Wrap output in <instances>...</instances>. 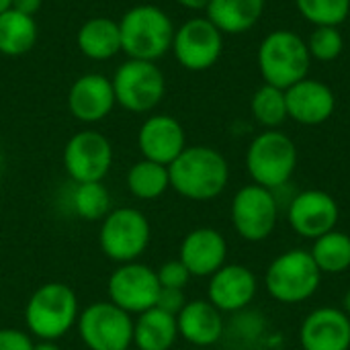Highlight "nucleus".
Instances as JSON below:
<instances>
[{"label": "nucleus", "mask_w": 350, "mask_h": 350, "mask_svg": "<svg viewBox=\"0 0 350 350\" xmlns=\"http://www.w3.org/2000/svg\"><path fill=\"white\" fill-rule=\"evenodd\" d=\"M78 47L90 59H109L121 51L119 23L107 16L86 21L78 31Z\"/></svg>", "instance_id": "obj_24"}, {"label": "nucleus", "mask_w": 350, "mask_h": 350, "mask_svg": "<svg viewBox=\"0 0 350 350\" xmlns=\"http://www.w3.org/2000/svg\"><path fill=\"white\" fill-rule=\"evenodd\" d=\"M178 260L191 277H211L228 260V242L213 228H197L183 238Z\"/></svg>", "instance_id": "obj_17"}, {"label": "nucleus", "mask_w": 350, "mask_h": 350, "mask_svg": "<svg viewBox=\"0 0 350 350\" xmlns=\"http://www.w3.org/2000/svg\"><path fill=\"white\" fill-rule=\"evenodd\" d=\"M287 115L301 125H320L328 121L336 109V96L320 80L304 78L285 90Z\"/></svg>", "instance_id": "obj_20"}, {"label": "nucleus", "mask_w": 350, "mask_h": 350, "mask_svg": "<svg viewBox=\"0 0 350 350\" xmlns=\"http://www.w3.org/2000/svg\"><path fill=\"white\" fill-rule=\"evenodd\" d=\"M111 82L115 88V100L131 113L152 111L166 92L162 70L154 62L144 59H129L119 66Z\"/></svg>", "instance_id": "obj_9"}, {"label": "nucleus", "mask_w": 350, "mask_h": 350, "mask_svg": "<svg viewBox=\"0 0 350 350\" xmlns=\"http://www.w3.org/2000/svg\"><path fill=\"white\" fill-rule=\"evenodd\" d=\"M115 88L113 82L103 74H84L80 76L68 94L70 113L84 123H96L105 119L115 107Z\"/></svg>", "instance_id": "obj_19"}, {"label": "nucleus", "mask_w": 350, "mask_h": 350, "mask_svg": "<svg viewBox=\"0 0 350 350\" xmlns=\"http://www.w3.org/2000/svg\"><path fill=\"white\" fill-rule=\"evenodd\" d=\"M316 267L322 275H340L350 269V236L332 230L318 240L310 250Z\"/></svg>", "instance_id": "obj_26"}, {"label": "nucleus", "mask_w": 350, "mask_h": 350, "mask_svg": "<svg viewBox=\"0 0 350 350\" xmlns=\"http://www.w3.org/2000/svg\"><path fill=\"white\" fill-rule=\"evenodd\" d=\"M80 308L74 289L66 283H45L37 287L25 306V324L39 342L64 338L78 322Z\"/></svg>", "instance_id": "obj_2"}, {"label": "nucleus", "mask_w": 350, "mask_h": 350, "mask_svg": "<svg viewBox=\"0 0 350 350\" xmlns=\"http://www.w3.org/2000/svg\"><path fill=\"white\" fill-rule=\"evenodd\" d=\"M33 338L29 332L16 328H0V350H33Z\"/></svg>", "instance_id": "obj_33"}, {"label": "nucleus", "mask_w": 350, "mask_h": 350, "mask_svg": "<svg viewBox=\"0 0 350 350\" xmlns=\"http://www.w3.org/2000/svg\"><path fill=\"white\" fill-rule=\"evenodd\" d=\"M265 10V0H209L207 18L221 33H244L252 29Z\"/></svg>", "instance_id": "obj_23"}, {"label": "nucleus", "mask_w": 350, "mask_h": 350, "mask_svg": "<svg viewBox=\"0 0 350 350\" xmlns=\"http://www.w3.org/2000/svg\"><path fill=\"white\" fill-rule=\"evenodd\" d=\"M185 304H187V299L180 289H160L156 308L170 316H178V312L185 308Z\"/></svg>", "instance_id": "obj_34"}, {"label": "nucleus", "mask_w": 350, "mask_h": 350, "mask_svg": "<svg viewBox=\"0 0 350 350\" xmlns=\"http://www.w3.org/2000/svg\"><path fill=\"white\" fill-rule=\"evenodd\" d=\"M72 209L84 221H103L111 211V195L103 183H80L72 195Z\"/></svg>", "instance_id": "obj_28"}, {"label": "nucleus", "mask_w": 350, "mask_h": 350, "mask_svg": "<svg viewBox=\"0 0 350 350\" xmlns=\"http://www.w3.org/2000/svg\"><path fill=\"white\" fill-rule=\"evenodd\" d=\"M170 189L189 201L219 197L230 180L228 160L209 146H191L168 166Z\"/></svg>", "instance_id": "obj_1"}, {"label": "nucleus", "mask_w": 350, "mask_h": 350, "mask_svg": "<svg viewBox=\"0 0 350 350\" xmlns=\"http://www.w3.org/2000/svg\"><path fill=\"white\" fill-rule=\"evenodd\" d=\"M12 8L23 12V14L33 16L41 8V0H12Z\"/></svg>", "instance_id": "obj_35"}, {"label": "nucleus", "mask_w": 350, "mask_h": 350, "mask_svg": "<svg viewBox=\"0 0 350 350\" xmlns=\"http://www.w3.org/2000/svg\"><path fill=\"white\" fill-rule=\"evenodd\" d=\"M37 23L33 16L8 8L0 14V53L23 55L35 47Z\"/></svg>", "instance_id": "obj_25"}, {"label": "nucleus", "mask_w": 350, "mask_h": 350, "mask_svg": "<svg viewBox=\"0 0 350 350\" xmlns=\"http://www.w3.org/2000/svg\"><path fill=\"white\" fill-rule=\"evenodd\" d=\"M178 336L193 347H213L224 336L221 312L209 299L187 301L176 316Z\"/></svg>", "instance_id": "obj_21"}, {"label": "nucleus", "mask_w": 350, "mask_h": 350, "mask_svg": "<svg viewBox=\"0 0 350 350\" xmlns=\"http://www.w3.org/2000/svg\"><path fill=\"white\" fill-rule=\"evenodd\" d=\"M113 164L111 142L92 129L78 131L70 137L64 150V166L70 178L80 183H103Z\"/></svg>", "instance_id": "obj_12"}, {"label": "nucleus", "mask_w": 350, "mask_h": 350, "mask_svg": "<svg viewBox=\"0 0 350 350\" xmlns=\"http://www.w3.org/2000/svg\"><path fill=\"white\" fill-rule=\"evenodd\" d=\"M232 226L246 242H265L277 228L279 203L273 191L260 185L242 187L232 199Z\"/></svg>", "instance_id": "obj_10"}, {"label": "nucleus", "mask_w": 350, "mask_h": 350, "mask_svg": "<svg viewBox=\"0 0 350 350\" xmlns=\"http://www.w3.org/2000/svg\"><path fill=\"white\" fill-rule=\"evenodd\" d=\"M345 39L338 31V27H316L308 41L310 55L320 62H332L342 53Z\"/></svg>", "instance_id": "obj_31"}, {"label": "nucleus", "mask_w": 350, "mask_h": 350, "mask_svg": "<svg viewBox=\"0 0 350 350\" xmlns=\"http://www.w3.org/2000/svg\"><path fill=\"white\" fill-rule=\"evenodd\" d=\"M127 350H139V349H135V347H131V349H127Z\"/></svg>", "instance_id": "obj_40"}, {"label": "nucleus", "mask_w": 350, "mask_h": 350, "mask_svg": "<svg viewBox=\"0 0 350 350\" xmlns=\"http://www.w3.org/2000/svg\"><path fill=\"white\" fill-rule=\"evenodd\" d=\"M297 166V148L289 135L269 129L256 135L246 152V168L254 185L269 191L281 189L289 183Z\"/></svg>", "instance_id": "obj_5"}, {"label": "nucleus", "mask_w": 350, "mask_h": 350, "mask_svg": "<svg viewBox=\"0 0 350 350\" xmlns=\"http://www.w3.org/2000/svg\"><path fill=\"white\" fill-rule=\"evenodd\" d=\"M127 189L135 199L142 201H154L162 197L170 189L168 166L146 158L135 162L127 172Z\"/></svg>", "instance_id": "obj_27"}, {"label": "nucleus", "mask_w": 350, "mask_h": 350, "mask_svg": "<svg viewBox=\"0 0 350 350\" xmlns=\"http://www.w3.org/2000/svg\"><path fill=\"white\" fill-rule=\"evenodd\" d=\"M178 338L176 316L152 308L133 320V347L139 350H170Z\"/></svg>", "instance_id": "obj_22"}, {"label": "nucleus", "mask_w": 350, "mask_h": 350, "mask_svg": "<svg viewBox=\"0 0 350 350\" xmlns=\"http://www.w3.org/2000/svg\"><path fill=\"white\" fill-rule=\"evenodd\" d=\"M172 49L183 68L201 72L219 59L224 37L209 18H191L174 31Z\"/></svg>", "instance_id": "obj_13"}, {"label": "nucleus", "mask_w": 350, "mask_h": 350, "mask_svg": "<svg viewBox=\"0 0 350 350\" xmlns=\"http://www.w3.org/2000/svg\"><path fill=\"white\" fill-rule=\"evenodd\" d=\"M258 291L254 273L244 265H224L209 277L207 299L224 314L246 310Z\"/></svg>", "instance_id": "obj_15"}, {"label": "nucleus", "mask_w": 350, "mask_h": 350, "mask_svg": "<svg viewBox=\"0 0 350 350\" xmlns=\"http://www.w3.org/2000/svg\"><path fill=\"white\" fill-rule=\"evenodd\" d=\"M252 115L254 119L269 127V129H275L279 127L289 115H287V100H285V90L277 88V86H271V84H265L260 86L254 96H252Z\"/></svg>", "instance_id": "obj_29"}, {"label": "nucleus", "mask_w": 350, "mask_h": 350, "mask_svg": "<svg viewBox=\"0 0 350 350\" xmlns=\"http://www.w3.org/2000/svg\"><path fill=\"white\" fill-rule=\"evenodd\" d=\"M320 269L316 267L312 254L301 248L283 252L269 265L265 273V285L269 295L275 301L287 306H295L310 299L320 289Z\"/></svg>", "instance_id": "obj_6"}, {"label": "nucleus", "mask_w": 350, "mask_h": 350, "mask_svg": "<svg viewBox=\"0 0 350 350\" xmlns=\"http://www.w3.org/2000/svg\"><path fill=\"white\" fill-rule=\"evenodd\" d=\"M150 238V221L135 207L111 209L98 230V246L103 254L117 265L135 262L148 250Z\"/></svg>", "instance_id": "obj_7"}, {"label": "nucleus", "mask_w": 350, "mask_h": 350, "mask_svg": "<svg viewBox=\"0 0 350 350\" xmlns=\"http://www.w3.org/2000/svg\"><path fill=\"white\" fill-rule=\"evenodd\" d=\"M304 350H350V318L338 308L310 312L299 328Z\"/></svg>", "instance_id": "obj_16"}, {"label": "nucleus", "mask_w": 350, "mask_h": 350, "mask_svg": "<svg viewBox=\"0 0 350 350\" xmlns=\"http://www.w3.org/2000/svg\"><path fill=\"white\" fill-rule=\"evenodd\" d=\"M342 312L347 314L350 318V289L347 291V295H345V299H342Z\"/></svg>", "instance_id": "obj_38"}, {"label": "nucleus", "mask_w": 350, "mask_h": 350, "mask_svg": "<svg viewBox=\"0 0 350 350\" xmlns=\"http://www.w3.org/2000/svg\"><path fill=\"white\" fill-rule=\"evenodd\" d=\"M137 146L146 160L170 166L187 148L185 129L170 115H154L139 127Z\"/></svg>", "instance_id": "obj_18"}, {"label": "nucleus", "mask_w": 350, "mask_h": 350, "mask_svg": "<svg viewBox=\"0 0 350 350\" xmlns=\"http://www.w3.org/2000/svg\"><path fill=\"white\" fill-rule=\"evenodd\" d=\"M156 275H158V283H160V287L162 289H185L187 285H189V281H191V273H189V269L176 258V260H168V262H164L158 271H156Z\"/></svg>", "instance_id": "obj_32"}, {"label": "nucleus", "mask_w": 350, "mask_h": 350, "mask_svg": "<svg viewBox=\"0 0 350 350\" xmlns=\"http://www.w3.org/2000/svg\"><path fill=\"white\" fill-rule=\"evenodd\" d=\"M295 4L316 27H338L350 12V0H295Z\"/></svg>", "instance_id": "obj_30"}, {"label": "nucleus", "mask_w": 350, "mask_h": 350, "mask_svg": "<svg viewBox=\"0 0 350 350\" xmlns=\"http://www.w3.org/2000/svg\"><path fill=\"white\" fill-rule=\"evenodd\" d=\"M340 209L336 199L320 189H308L297 193L287 209V219L293 232L308 240H318L320 236L336 230Z\"/></svg>", "instance_id": "obj_14"}, {"label": "nucleus", "mask_w": 350, "mask_h": 350, "mask_svg": "<svg viewBox=\"0 0 350 350\" xmlns=\"http://www.w3.org/2000/svg\"><path fill=\"white\" fill-rule=\"evenodd\" d=\"M310 59L308 43L297 33L285 29L267 35L258 49V66L265 82L281 90L308 78Z\"/></svg>", "instance_id": "obj_4"}, {"label": "nucleus", "mask_w": 350, "mask_h": 350, "mask_svg": "<svg viewBox=\"0 0 350 350\" xmlns=\"http://www.w3.org/2000/svg\"><path fill=\"white\" fill-rule=\"evenodd\" d=\"M76 328L88 350H127L133 345L131 316L111 301H96L84 308Z\"/></svg>", "instance_id": "obj_8"}, {"label": "nucleus", "mask_w": 350, "mask_h": 350, "mask_svg": "<svg viewBox=\"0 0 350 350\" xmlns=\"http://www.w3.org/2000/svg\"><path fill=\"white\" fill-rule=\"evenodd\" d=\"M121 31V49L131 59L154 62L162 57L174 39L172 21L164 10L152 4L133 6L127 10L119 23Z\"/></svg>", "instance_id": "obj_3"}, {"label": "nucleus", "mask_w": 350, "mask_h": 350, "mask_svg": "<svg viewBox=\"0 0 350 350\" xmlns=\"http://www.w3.org/2000/svg\"><path fill=\"white\" fill-rule=\"evenodd\" d=\"M8 8H12V0H0V14L6 12Z\"/></svg>", "instance_id": "obj_39"}, {"label": "nucleus", "mask_w": 350, "mask_h": 350, "mask_svg": "<svg viewBox=\"0 0 350 350\" xmlns=\"http://www.w3.org/2000/svg\"><path fill=\"white\" fill-rule=\"evenodd\" d=\"M178 4L187 6V8H193V10H199V8H207L209 0H176Z\"/></svg>", "instance_id": "obj_36"}, {"label": "nucleus", "mask_w": 350, "mask_h": 350, "mask_svg": "<svg viewBox=\"0 0 350 350\" xmlns=\"http://www.w3.org/2000/svg\"><path fill=\"white\" fill-rule=\"evenodd\" d=\"M33 350H62L55 342H39V345H35V349Z\"/></svg>", "instance_id": "obj_37"}, {"label": "nucleus", "mask_w": 350, "mask_h": 350, "mask_svg": "<svg viewBox=\"0 0 350 350\" xmlns=\"http://www.w3.org/2000/svg\"><path fill=\"white\" fill-rule=\"evenodd\" d=\"M160 289L162 287L158 283L156 271L137 260L119 265L107 281L109 301L127 312L129 316H139L156 308Z\"/></svg>", "instance_id": "obj_11"}]
</instances>
